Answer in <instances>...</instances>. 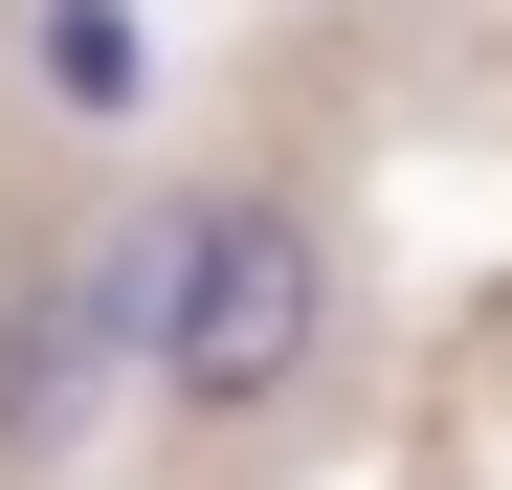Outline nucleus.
<instances>
[{"instance_id":"f257e3e1","label":"nucleus","mask_w":512,"mask_h":490,"mask_svg":"<svg viewBox=\"0 0 512 490\" xmlns=\"http://www.w3.org/2000/svg\"><path fill=\"white\" fill-rule=\"evenodd\" d=\"M312 335H334V245L290 223V201H179V223H156V379H179L201 401V424H245V401H290L312 379Z\"/></svg>"},{"instance_id":"f03ea898","label":"nucleus","mask_w":512,"mask_h":490,"mask_svg":"<svg viewBox=\"0 0 512 490\" xmlns=\"http://www.w3.org/2000/svg\"><path fill=\"white\" fill-rule=\"evenodd\" d=\"M45 90H67V112H134V90H156L134 0H45Z\"/></svg>"}]
</instances>
